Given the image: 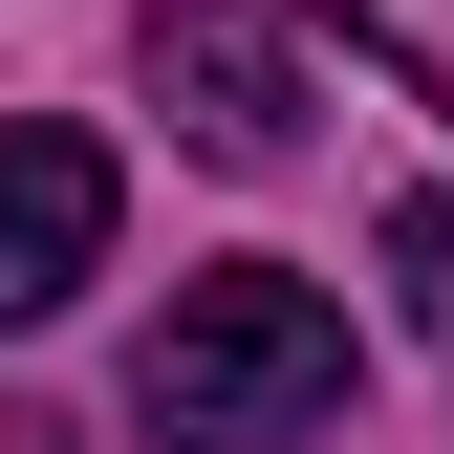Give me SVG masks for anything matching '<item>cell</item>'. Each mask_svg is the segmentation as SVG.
<instances>
[{"label": "cell", "mask_w": 454, "mask_h": 454, "mask_svg": "<svg viewBox=\"0 0 454 454\" xmlns=\"http://www.w3.org/2000/svg\"><path fill=\"white\" fill-rule=\"evenodd\" d=\"M130 411L174 433V454H281V433H325V411H347V303L281 281V260H216V281H174V325L130 347Z\"/></svg>", "instance_id": "6da1fadb"}, {"label": "cell", "mask_w": 454, "mask_h": 454, "mask_svg": "<svg viewBox=\"0 0 454 454\" xmlns=\"http://www.w3.org/2000/svg\"><path fill=\"white\" fill-rule=\"evenodd\" d=\"M152 108H174L216 174H281L303 152V43L239 22V0H152Z\"/></svg>", "instance_id": "7a4b0ae2"}, {"label": "cell", "mask_w": 454, "mask_h": 454, "mask_svg": "<svg viewBox=\"0 0 454 454\" xmlns=\"http://www.w3.org/2000/svg\"><path fill=\"white\" fill-rule=\"evenodd\" d=\"M108 216H130L108 130H0V325H66L108 281Z\"/></svg>", "instance_id": "3957f363"}, {"label": "cell", "mask_w": 454, "mask_h": 454, "mask_svg": "<svg viewBox=\"0 0 454 454\" xmlns=\"http://www.w3.org/2000/svg\"><path fill=\"white\" fill-rule=\"evenodd\" d=\"M389 281H411V347H454V195L389 216Z\"/></svg>", "instance_id": "277c9868"}]
</instances>
